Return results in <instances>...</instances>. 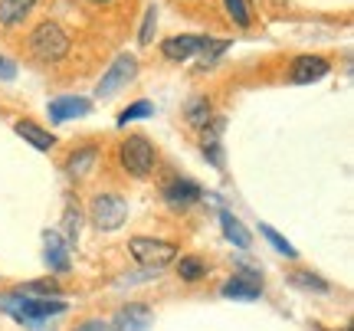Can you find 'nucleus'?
<instances>
[{"label":"nucleus","instance_id":"f257e3e1","mask_svg":"<svg viewBox=\"0 0 354 331\" xmlns=\"http://www.w3.org/2000/svg\"><path fill=\"white\" fill-rule=\"evenodd\" d=\"M0 308L10 312L17 321H26V325H37V321L50 319V315H59L66 312L63 299H37V295H0Z\"/></svg>","mask_w":354,"mask_h":331},{"label":"nucleus","instance_id":"f03ea898","mask_svg":"<svg viewBox=\"0 0 354 331\" xmlns=\"http://www.w3.org/2000/svg\"><path fill=\"white\" fill-rule=\"evenodd\" d=\"M69 50H73L69 33H66L56 20H43V23L30 33V53H33L37 59H43V63H59V59L69 56Z\"/></svg>","mask_w":354,"mask_h":331},{"label":"nucleus","instance_id":"7ed1b4c3","mask_svg":"<svg viewBox=\"0 0 354 331\" xmlns=\"http://www.w3.org/2000/svg\"><path fill=\"white\" fill-rule=\"evenodd\" d=\"M128 249L135 256V263H141L145 269H154V272H161V269L171 266L177 259L174 243L154 240V236H131V240H128Z\"/></svg>","mask_w":354,"mask_h":331},{"label":"nucleus","instance_id":"20e7f679","mask_svg":"<svg viewBox=\"0 0 354 331\" xmlns=\"http://www.w3.org/2000/svg\"><path fill=\"white\" fill-rule=\"evenodd\" d=\"M122 167H125L131 178H148L154 171V161H158V154H154V144L145 135H128L122 141Z\"/></svg>","mask_w":354,"mask_h":331},{"label":"nucleus","instance_id":"39448f33","mask_svg":"<svg viewBox=\"0 0 354 331\" xmlns=\"http://www.w3.org/2000/svg\"><path fill=\"white\" fill-rule=\"evenodd\" d=\"M128 220V200L125 197H118V193H99L95 200H92V223L105 233H112V229H122Z\"/></svg>","mask_w":354,"mask_h":331},{"label":"nucleus","instance_id":"423d86ee","mask_svg":"<svg viewBox=\"0 0 354 331\" xmlns=\"http://www.w3.org/2000/svg\"><path fill=\"white\" fill-rule=\"evenodd\" d=\"M135 76H138V59L128 56V53H122V56L109 66V73L102 76V82L95 86V95H112V92H118L122 86H128Z\"/></svg>","mask_w":354,"mask_h":331},{"label":"nucleus","instance_id":"0eeeda50","mask_svg":"<svg viewBox=\"0 0 354 331\" xmlns=\"http://www.w3.org/2000/svg\"><path fill=\"white\" fill-rule=\"evenodd\" d=\"M151 308L141 305V302H131L115 315L112 331H151Z\"/></svg>","mask_w":354,"mask_h":331},{"label":"nucleus","instance_id":"6e6552de","mask_svg":"<svg viewBox=\"0 0 354 331\" xmlns=\"http://www.w3.org/2000/svg\"><path fill=\"white\" fill-rule=\"evenodd\" d=\"M331 66L322 59V56H299L289 69V79L295 86H308V82H318V79L328 76Z\"/></svg>","mask_w":354,"mask_h":331},{"label":"nucleus","instance_id":"1a4fd4ad","mask_svg":"<svg viewBox=\"0 0 354 331\" xmlns=\"http://www.w3.org/2000/svg\"><path fill=\"white\" fill-rule=\"evenodd\" d=\"M92 112V102L82 95H63V99H53L50 102V122H69V118H82Z\"/></svg>","mask_w":354,"mask_h":331},{"label":"nucleus","instance_id":"9d476101","mask_svg":"<svg viewBox=\"0 0 354 331\" xmlns=\"http://www.w3.org/2000/svg\"><path fill=\"white\" fill-rule=\"evenodd\" d=\"M43 249H46V266L56 269V272H69L73 263H69V246L63 243V236L56 229H46L43 236Z\"/></svg>","mask_w":354,"mask_h":331},{"label":"nucleus","instance_id":"9b49d317","mask_svg":"<svg viewBox=\"0 0 354 331\" xmlns=\"http://www.w3.org/2000/svg\"><path fill=\"white\" fill-rule=\"evenodd\" d=\"M203 43L207 39L203 37H190V33H184V37H171L165 39V56L167 59H174V63H184V59H190V56H197V53L203 50Z\"/></svg>","mask_w":354,"mask_h":331},{"label":"nucleus","instance_id":"f8f14e48","mask_svg":"<svg viewBox=\"0 0 354 331\" xmlns=\"http://www.w3.org/2000/svg\"><path fill=\"white\" fill-rule=\"evenodd\" d=\"M201 197H203V191L194 184V180H174V184L165 187V200H167V207H174V210L197 204Z\"/></svg>","mask_w":354,"mask_h":331},{"label":"nucleus","instance_id":"ddd939ff","mask_svg":"<svg viewBox=\"0 0 354 331\" xmlns=\"http://www.w3.org/2000/svg\"><path fill=\"white\" fill-rule=\"evenodd\" d=\"M13 128H17V135H20L24 141H30L37 151H50L53 144H56V135H53V131H46V128H39L37 122H30V118H20Z\"/></svg>","mask_w":354,"mask_h":331},{"label":"nucleus","instance_id":"4468645a","mask_svg":"<svg viewBox=\"0 0 354 331\" xmlns=\"http://www.w3.org/2000/svg\"><path fill=\"white\" fill-rule=\"evenodd\" d=\"M223 299H240V302H256L259 295H263V285L256 279H240V276H233V279L223 282Z\"/></svg>","mask_w":354,"mask_h":331},{"label":"nucleus","instance_id":"2eb2a0df","mask_svg":"<svg viewBox=\"0 0 354 331\" xmlns=\"http://www.w3.org/2000/svg\"><path fill=\"white\" fill-rule=\"evenodd\" d=\"M220 227H223V236H227L233 246H240V249H250V243H253L250 229L243 227V223L233 217L230 210H220Z\"/></svg>","mask_w":354,"mask_h":331},{"label":"nucleus","instance_id":"dca6fc26","mask_svg":"<svg viewBox=\"0 0 354 331\" xmlns=\"http://www.w3.org/2000/svg\"><path fill=\"white\" fill-rule=\"evenodd\" d=\"M37 0H0V23L3 26H17L24 23V17L33 10Z\"/></svg>","mask_w":354,"mask_h":331},{"label":"nucleus","instance_id":"f3484780","mask_svg":"<svg viewBox=\"0 0 354 331\" xmlns=\"http://www.w3.org/2000/svg\"><path fill=\"white\" fill-rule=\"evenodd\" d=\"M95 158H99V151L88 144V148H79V151H73V158L66 161V171H69V178H86L88 167L95 164Z\"/></svg>","mask_w":354,"mask_h":331},{"label":"nucleus","instance_id":"a211bd4d","mask_svg":"<svg viewBox=\"0 0 354 331\" xmlns=\"http://www.w3.org/2000/svg\"><path fill=\"white\" fill-rule=\"evenodd\" d=\"M177 272H180V279H184V282H197V279H203V276H207V263H203L201 256H180Z\"/></svg>","mask_w":354,"mask_h":331},{"label":"nucleus","instance_id":"6ab92c4d","mask_svg":"<svg viewBox=\"0 0 354 331\" xmlns=\"http://www.w3.org/2000/svg\"><path fill=\"white\" fill-rule=\"evenodd\" d=\"M79 223H82L79 210H76V207H69V210H66V217H63V229H56V233L63 236L66 246H73V243L79 240Z\"/></svg>","mask_w":354,"mask_h":331},{"label":"nucleus","instance_id":"aec40b11","mask_svg":"<svg viewBox=\"0 0 354 331\" xmlns=\"http://www.w3.org/2000/svg\"><path fill=\"white\" fill-rule=\"evenodd\" d=\"M154 115V105L148 99H138L135 105H128L125 112L118 115V125H128V122H138V118H151Z\"/></svg>","mask_w":354,"mask_h":331},{"label":"nucleus","instance_id":"412c9836","mask_svg":"<svg viewBox=\"0 0 354 331\" xmlns=\"http://www.w3.org/2000/svg\"><path fill=\"white\" fill-rule=\"evenodd\" d=\"M187 122L194 128H207V122H210V105H207V99H194V102L187 105Z\"/></svg>","mask_w":354,"mask_h":331},{"label":"nucleus","instance_id":"4be33fe9","mask_svg":"<svg viewBox=\"0 0 354 331\" xmlns=\"http://www.w3.org/2000/svg\"><path fill=\"white\" fill-rule=\"evenodd\" d=\"M259 233H263L266 240L272 243V249H276V253L289 256V259H295V256H299V253H295V246H292L289 240H282V236H279V233H276V229H272V227H269V223H263V227H259Z\"/></svg>","mask_w":354,"mask_h":331},{"label":"nucleus","instance_id":"5701e85b","mask_svg":"<svg viewBox=\"0 0 354 331\" xmlns=\"http://www.w3.org/2000/svg\"><path fill=\"white\" fill-rule=\"evenodd\" d=\"M292 285H299V289H312V292H328V282L312 276V272H292L289 276Z\"/></svg>","mask_w":354,"mask_h":331},{"label":"nucleus","instance_id":"b1692460","mask_svg":"<svg viewBox=\"0 0 354 331\" xmlns=\"http://www.w3.org/2000/svg\"><path fill=\"white\" fill-rule=\"evenodd\" d=\"M59 292V285L56 282H24L20 285V295H37V299H53V295Z\"/></svg>","mask_w":354,"mask_h":331},{"label":"nucleus","instance_id":"393cba45","mask_svg":"<svg viewBox=\"0 0 354 331\" xmlns=\"http://www.w3.org/2000/svg\"><path fill=\"white\" fill-rule=\"evenodd\" d=\"M203 154L210 158V164L214 167H223V158H220V125H214L210 138L203 141Z\"/></svg>","mask_w":354,"mask_h":331},{"label":"nucleus","instance_id":"a878e982","mask_svg":"<svg viewBox=\"0 0 354 331\" xmlns=\"http://www.w3.org/2000/svg\"><path fill=\"white\" fill-rule=\"evenodd\" d=\"M154 26H158V10H154V7H148V10H145V20H141V33H138L141 46H148V43L154 39Z\"/></svg>","mask_w":354,"mask_h":331},{"label":"nucleus","instance_id":"bb28decb","mask_svg":"<svg viewBox=\"0 0 354 331\" xmlns=\"http://www.w3.org/2000/svg\"><path fill=\"white\" fill-rule=\"evenodd\" d=\"M223 7H227V13L233 17V23L250 26V7H246V0H223Z\"/></svg>","mask_w":354,"mask_h":331},{"label":"nucleus","instance_id":"cd10ccee","mask_svg":"<svg viewBox=\"0 0 354 331\" xmlns=\"http://www.w3.org/2000/svg\"><path fill=\"white\" fill-rule=\"evenodd\" d=\"M76 331H112V325L109 321H99V319H92V321H82Z\"/></svg>","mask_w":354,"mask_h":331},{"label":"nucleus","instance_id":"c85d7f7f","mask_svg":"<svg viewBox=\"0 0 354 331\" xmlns=\"http://www.w3.org/2000/svg\"><path fill=\"white\" fill-rule=\"evenodd\" d=\"M0 76H3V79H13V76H17V66L7 63L3 56H0Z\"/></svg>","mask_w":354,"mask_h":331},{"label":"nucleus","instance_id":"c756f323","mask_svg":"<svg viewBox=\"0 0 354 331\" xmlns=\"http://www.w3.org/2000/svg\"><path fill=\"white\" fill-rule=\"evenodd\" d=\"M88 3H112V0H88Z\"/></svg>","mask_w":354,"mask_h":331}]
</instances>
